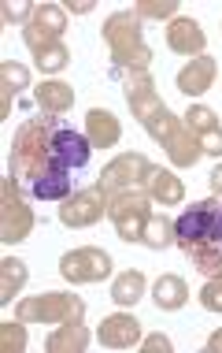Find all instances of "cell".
Segmentation results:
<instances>
[{"mask_svg": "<svg viewBox=\"0 0 222 353\" xmlns=\"http://www.w3.org/2000/svg\"><path fill=\"white\" fill-rule=\"evenodd\" d=\"M104 41L111 45V74L126 71H148L152 63V49L141 45V19L137 12H119L104 23Z\"/></svg>", "mask_w": 222, "mask_h": 353, "instance_id": "obj_1", "label": "cell"}, {"mask_svg": "<svg viewBox=\"0 0 222 353\" xmlns=\"http://www.w3.org/2000/svg\"><path fill=\"white\" fill-rule=\"evenodd\" d=\"M60 119H34L12 141V179L19 183H34L41 171H48V157H52V134Z\"/></svg>", "mask_w": 222, "mask_h": 353, "instance_id": "obj_2", "label": "cell"}, {"mask_svg": "<svg viewBox=\"0 0 222 353\" xmlns=\"http://www.w3.org/2000/svg\"><path fill=\"white\" fill-rule=\"evenodd\" d=\"M144 130H148L156 141H167L170 149V160H175L178 168H192L200 160V141L192 138V130L186 127V119H175L167 108H159L152 119H144Z\"/></svg>", "mask_w": 222, "mask_h": 353, "instance_id": "obj_3", "label": "cell"}, {"mask_svg": "<svg viewBox=\"0 0 222 353\" xmlns=\"http://www.w3.org/2000/svg\"><path fill=\"white\" fill-rule=\"evenodd\" d=\"M108 216L115 219L122 242H141L144 223L152 219L148 197L137 194V190H119V194H111V201H108Z\"/></svg>", "mask_w": 222, "mask_h": 353, "instance_id": "obj_4", "label": "cell"}, {"mask_svg": "<svg viewBox=\"0 0 222 353\" xmlns=\"http://www.w3.org/2000/svg\"><path fill=\"white\" fill-rule=\"evenodd\" d=\"M93 157V141L78 134L71 127H56L52 134V157H48V168H60V171H78L89 164Z\"/></svg>", "mask_w": 222, "mask_h": 353, "instance_id": "obj_5", "label": "cell"}, {"mask_svg": "<svg viewBox=\"0 0 222 353\" xmlns=\"http://www.w3.org/2000/svg\"><path fill=\"white\" fill-rule=\"evenodd\" d=\"M85 305L71 294H41V298H30L19 305V320H82Z\"/></svg>", "mask_w": 222, "mask_h": 353, "instance_id": "obj_6", "label": "cell"}, {"mask_svg": "<svg viewBox=\"0 0 222 353\" xmlns=\"http://www.w3.org/2000/svg\"><path fill=\"white\" fill-rule=\"evenodd\" d=\"M60 275L67 283H100L111 275V256L104 250H74L60 261Z\"/></svg>", "mask_w": 222, "mask_h": 353, "instance_id": "obj_7", "label": "cell"}, {"mask_svg": "<svg viewBox=\"0 0 222 353\" xmlns=\"http://www.w3.org/2000/svg\"><path fill=\"white\" fill-rule=\"evenodd\" d=\"M104 212H108V194H104L100 186H89V190H74V194L67 197L63 208H60V219L67 227H89Z\"/></svg>", "mask_w": 222, "mask_h": 353, "instance_id": "obj_8", "label": "cell"}, {"mask_svg": "<svg viewBox=\"0 0 222 353\" xmlns=\"http://www.w3.org/2000/svg\"><path fill=\"white\" fill-rule=\"evenodd\" d=\"M148 160L144 157H133V152H126V157H119V160H111L108 168H104V175H100V186L104 194H119V190H133V183H137V179L133 175H148Z\"/></svg>", "mask_w": 222, "mask_h": 353, "instance_id": "obj_9", "label": "cell"}, {"mask_svg": "<svg viewBox=\"0 0 222 353\" xmlns=\"http://www.w3.org/2000/svg\"><path fill=\"white\" fill-rule=\"evenodd\" d=\"M126 101H130L133 116H137L141 123L152 119L159 108H167V104L156 97V85H152L148 71H130V79H126Z\"/></svg>", "mask_w": 222, "mask_h": 353, "instance_id": "obj_10", "label": "cell"}, {"mask_svg": "<svg viewBox=\"0 0 222 353\" xmlns=\"http://www.w3.org/2000/svg\"><path fill=\"white\" fill-rule=\"evenodd\" d=\"M96 339H100V346H108V350H133L137 339H141V323L133 316H126V312H115V316H104Z\"/></svg>", "mask_w": 222, "mask_h": 353, "instance_id": "obj_11", "label": "cell"}, {"mask_svg": "<svg viewBox=\"0 0 222 353\" xmlns=\"http://www.w3.org/2000/svg\"><path fill=\"white\" fill-rule=\"evenodd\" d=\"M30 194L37 201H67V197L74 194V179H71V171L48 168L30 183Z\"/></svg>", "mask_w": 222, "mask_h": 353, "instance_id": "obj_12", "label": "cell"}, {"mask_svg": "<svg viewBox=\"0 0 222 353\" xmlns=\"http://www.w3.org/2000/svg\"><path fill=\"white\" fill-rule=\"evenodd\" d=\"M167 45H170V52L200 56L204 52V30H200L197 19H175L170 30H167Z\"/></svg>", "mask_w": 222, "mask_h": 353, "instance_id": "obj_13", "label": "cell"}, {"mask_svg": "<svg viewBox=\"0 0 222 353\" xmlns=\"http://www.w3.org/2000/svg\"><path fill=\"white\" fill-rule=\"evenodd\" d=\"M178 245L204 275H222V245L208 242V238H178Z\"/></svg>", "mask_w": 222, "mask_h": 353, "instance_id": "obj_14", "label": "cell"}, {"mask_svg": "<svg viewBox=\"0 0 222 353\" xmlns=\"http://www.w3.org/2000/svg\"><path fill=\"white\" fill-rule=\"evenodd\" d=\"M211 82H215V60H211V56H197V60L178 74V90L186 93V97H200L204 90H211Z\"/></svg>", "mask_w": 222, "mask_h": 353, "instance_id": "obj_15", "label": "cell"}, {"mask_svg": "<svg viewBox=\"0 0 222 353\" xmlns=\"http://www.w3.org/2000/svg\"><path fill=\"white\" fill-rule=\"evenodd\" d=\"M85 123H89V141H93L96 149H111L115 141H119V134H122L119 119H115L111 112H104V108H93Z\"/></svg>", "mask_w": 222, "mask_h": 353, "instance_id": "obj_16", "label": "cell"}, {"mask_svg": "<svg viewBox=\"0 0 222 353\" xmlns=\"http://www.w3.org/2000/svg\"><path fill=\"white\" fill-rule=\"evenodd\" d=\"M144 183H148V194L156 197V201H163V205H178L181 197H186L181 183H178L175 175H170V171H163V168H148Z\"/></svg>", "mask_w": 222, "mask_h": 353, "instance_id": "obj_17", "label": "cell"}, {"mask_svg": "<svg viewBox=\"0 0 222 353\" xmlns=\"http://www.w3.org/2000/svg\"><path fill=\"white\" fill-rule=\"evenodd\" d=\"M152 298H156V305L163 312H175L189 301V286H186V279H178V275H163L156 283V290H152Z\"/></svg>", "mask_w": 222, "mask_h": 353, "instance_id": "obj_18", "label": "cell"}, {"mask_svg": "<svg viewBox=\"0 0 222 353\" xmlns=\"http://www.w3.org/2000/svg\"><path fill=\"white\" fill-rule=\"evenodd\" d=\"M37 104H41L45 112H52V116H63L74 104V90L63 82H41L37 85Z\"/></svg>", "mask_w": 222, "mask_h": 353, "instance_id": "obj_19", "label": "cell"}, {"mask_svg": "<svg viewBox=\"0 0 222 353\" xmlns=\"http://www.w3.org/2000/svg\"><path fill=\"white\" fill-rule=\"evenodd\" d=\"M141 294H144V275L137 272V268H130V272H122L119 279L111 283V301L115 305H137L141 301Z\"/></svg>", "mask_w": 222, "mask_h": 353, "instance_id": "obj_20", "label": "cell"}, {"mask_svg": "<svg viewBox=\"0 0 222 353\" xmlns=\"http://www.w3.org/2000/svg\"><path fill=\"white\" fill-rule=\"evenodd\" d=\"M30 231V212L23 208V201H8L4 205V242H23Z\"/></svg>", "mask_w": 222, "mask_h": 353, "instance_id": "obj_21", "label": "cell"}, {"mask_svg": "<svg viewBox=\"0 0 222 353\" xmlns=\"http://www.w3.org/2000/svg\"><path fill=\"white\" fill-rule=\"evenodd\" d=\"M141 242L148 245V250H167V245L175 242V223H170L167 216H152L148 223H144Z\"/></svg>", "mask_w": 222, "mask_h": 353, "instance_id": "obj_22", "label": "cell"}, {"mask_svg": "<svg viewBox=\"0 0 222 353\" xmlns=\"http://www.w3.org/2000/svg\"><path fill=\"white\" fill-rule=\"evenodd\" d=\"M85 346H89V335H85L82 320H71L63 331H56V335L48 339V350H52V353H60V350H85Z\"/></svg>", "mask_w": 222, "mask_h": 353, "instance_id": "obj_23", "label": "cell"}, {"mask_svg": "<svg viewBox=\"0 0 222 353\" xmlns=\"http://www.w3.org/2000/svg\"><path fill=\"white\" fill-rule=\"evenodd\" d=\"M0 268H4V286H0V301L8 305V301L15 298L19 286L26 283V264H23V261H4Z\"/></svg>", "mask_w": 222, "mask_h": 353, "instance_id": "obj_24", "label": "cell"}, {"mask_svg": "<svg viewBox=\"0 0 222 353\" xmlns=\"http://www.w3.org/2000/svg\"><path fill=\"white\" fill-rule=\"evenodd\" d=\"M34 23L41 26V30H48V34L60 37V34L67 30V8H56V4L37 8V12H34Z\"/></svg>", "mask_w": 222, "mask_h": 353, "instance_id": "obj_25", "label": "cell"}, {"mask_svg": "<svg viewBox=\"0 0 222 353\" xmlns=\"http://www.w3.org/2000/svg\"><path fill=\"white\" fill-rule=\"evenodd\" d=\"M186 127L192 130V138H197V134L215 130L219 123H215V112H211V108H204V104H192V108L186 112Z\"/></svg>", "mask_w": 222, "mask_h": 353, "instance_id": "obj_26", "label": "cell"}, {"mask_svg": "<svg viewBox=\"0 0 222 353\" xmlns=\"http://www.w3.org/2000/svg\"><path fill=\"white\" fill-rule=\"evenodd\" d=\"M67 60H71V52H67L63 45H48V49L37 52V68L41 71H63Z\"/></svg>", "mask_w": 222, "mask_h": 353, "instance_id": "obj_27", "label": "cell"}, {"mask_svg": "<svg viewBox=\"0 0 222 353\" xmlns=\"http://www.w3.org/2000/svg\"><path fill=\"white\" fill-rule=\"evenodd\" d=\"M200 305L211 312H222V275H211V283H204L200 290Z\"/></svg>", "mask_w": 222, "mask_h": 353, "instance_id": "obj_28", "label": "cell"}, {"mask_svg": "<svg viewBox=\"0 0 222 353\" xmlns=\"http://www.w3.org/2000/svg\"><path fill=\"white\" fill-rule=\"evenodd\" d=\"M178 0H148V4H137V19H167L175 15Z\"/></svg>", "mask_w": 222, "mask_h": 353, "instance_id": "obj_29", "label": "cell"}, {"mask_svg": "<svg viewBox=\"0 0 222 353\" xmlns=\"http://www.w3.org/2000/svg\"><path fill=\"white\" fill-rule=\"evenodd\" d=\"M0 74H4V97H12V90H26V68L4 63V68H0Z\"/></svg>", "mask_w": 222, "mask_h": 353, "instance_id": "obj_30", "label": "cell"}, {"mask_svg": "<svg viewBox=\"0 0 222 353\" xmlns=\"http://www.w3.org/2000/svg\"><path fill=\"white\" fill-rule=\"evenodd\" d=\"M37 12L34 4H26V0H15V4H4V23H19V19H30Z\"/></svg>", "mask_w": 222, "mask_h": 353, "instance_id": "obj_31", "label": "cell"}, {"mask_svg": "<svg viewBox=\"0 0 222 353\" xmlns=\"http://www.w3.org/2000/svg\"><path fill=\"white\" fill-rule=\"evenodd\" d=\"M197 141H200L204 152H211V157H222V127L208 130V134H197Z\"/></svg>", "mask_w": 222, "mask_h": 353, "instance_id": "obj_32", "label": "cell"}, {"mask_svg": "<svg viewBox=\"0 0 222 353\" xmlns=\"http://www.w3.org/2000/svg\"><path fill=\"white\" fill-rule=\"evenodd\" d=\"M23 350L26 346V335H23V327H15V323H4V350Z\"/></svg>", "mask_w": 222, "mask_h": 353, "instance_id": "obj_33", "label": "cell"}, {"mask_svg": "<svg viewBox=\"0 0 222 353\" xmlns=\"http://www.w3.org/2000/svg\"><path fill=\"white\" fill-rule=\"evenodd\" d=\"M141 350H144V353H159V350H163V353H170L175 346H170V339H167V335H148V339L141 342Z\"/></svg>", "mask_w": 222, "mask_h": 353, "instance_id": "obj_34", "label": "cell"}, {"mask_svg": "<svg viewBox=\"0 0 222 353\" xmlns=\"http://www.w3.org/2000/svg\"><path fill=\"white\" fill-rule=\"evenodd\" d=\"M211 190H215V194L222 197V164H219L215 171H211Z\"/></svg>", "mask_w": 222, "mask_h": 353, "instance_id": "obj_35", "label": "cell"}, {"mask_svg": "<svg viewBox=\"0 0 222 353\" xmlns=\"http://www.w3.org/2000/svg\"><path fill=\"white\" fill-rule=\"evenodd\" d=\"M67 12H74V15H85V12H93V4H89V0H82V4H67Z\"/></svg>", "mask_w": 222, "mask_h": 353, "instance_id": "obj_36", "label": "cell"}, {"mask_svg": "<svg viewBox=\"0 0 222 353\" xmlns=\"http://www.w3.org/2000/svg\"><path fill=\"white\" fill-rule=\"evenodd\" d=\"M208 350H211V353H219V350H222V331H219V335H211V339H208Z\"/></svg>", "mask_w": 222, "mask_h": 353, "instance_id": "obj_37", "label": "cell"}]
</instances>
